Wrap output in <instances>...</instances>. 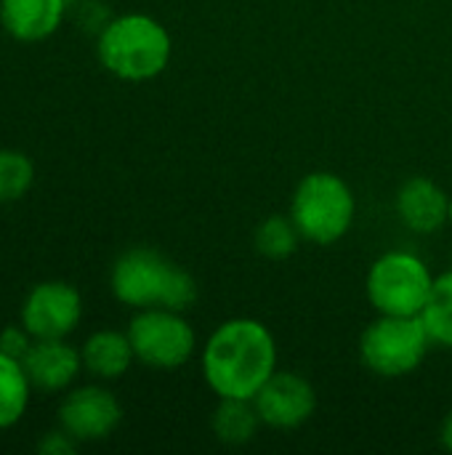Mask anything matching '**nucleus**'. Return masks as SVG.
I'll return each mask as SVG.
<instances>
[{
    "label": "nucleus",
    "instance_id": "obj_1",
    "mask_svg": "<svg viewBox=\"0 0 452 455\" xmlns=\"http://www.w3.org/2000/svg\"><path fill=\"white\" fill-rule=\"evenodd\" d=\"M200 368L218 400H253L277 371V341L261 320L232 317L208 336Z\"/></svg>",
    "mask_w": 452,
    "mask_h": 455
},
{
    "label": "nucleus",
    "instance_id": "obj_2",
    "mask_svg": "<svg viewBox=\"0 0 452 455\" xmlns=\"http://www.w3.org/2000/svg\"><path fill=\"white\" fill-rule=\"evenodd\" d=\"M96 56L109 75L125 83H147L168 69L173 40L155 16L123 13L99 29Z\"/></svg>",
    "mask_w": 452,
    "mask_h": 455
},
{
    "label": "nucleus",
    "instance_id": "obj_3",
    "mask_svg": "<svg viewBox=\"0 0 452 455\" xmlns=\"http://www.w3.org/2000/svg\"><path fill=\"white\" fill-rule=\"evenodd\" d=\"M112 296L131 309L165 307L186 312L197 301L194 277L152 248H131L112 264Z\"/></svg>",
    "mask_w": 452,
    "mask_h": 455
},
{
    "label": "nucleus",
    "instance_id": "obj_4",
    "mask_svg": "<svg viewBox=\"0 0 452 455\" xmlns=\"http://www.w3.org/2000/svg\"><path fill=\"white\" fill-rule=\"evenodd\" d=\"M288 216L306 243L333 245L349 235L357 216V200L338 173L314 171L298 181Z\"/></svg>",
    "mask_w": 452,
    "mask_h": 455
},
{
    "label": "nucleus",
    "instance_id": "obj_5",
    "mask_svg": "<svg viewBox=\"0 0 452 455\" xmlns=\"http://www.w3.org/2000/svg\"><path fill=\"white\" fill-rule=\"evenodd\" d=\"M434 275L429 264L413 251H386L381 253L365 280V293L378 315L418 317L432 296Z\"/></svg>",
    "mask_w": 452,
    "mask_h": 455
},
{
    "label": "nucleus",
    "instance_id": "obj_6",
    "mask_svg": "<svg viewBox=\"0 0 452 455\" xmlns=\"http://www.w3.org/2000/svg\"><path fill=\"white\" fill-rule=\"evenodd\" d=\"M432 347L421 317L378 315L360 339V357L370 373L402 379L424 365Z\"/></svg>",
    "mask_w": 452,
    "mask_h": 455
},
{
    "label": "nucleus",
    "instance_id": "obj_7",
    "mask_svg": "<svg viewBox=\"0 0 452 455\" xmlns=\"http://www.w3.org/2000/svg\"><path fill=\"white\" fill-rule=\"evenodd\" d=\"M128 339L136 363L155 371H178L197 352V333L184 312L149 307L136 309L128 323Z\"/></svg>",
    "mask_w": 452,
    "mask_h": 455
},
{
    "label": "nucleus",
    "instance_id": "obj_8",
    "mask_svg": "<svg viewBox=\"0 0 452 455\" xmlns=\"http://www.w3.org/2000/svg\"><path fill=\"white\" fill-rule=\"evenodd\" d=\"M83 317V296L64 280L35 285L21 304V325L32 339H67Z\"/></svg>",
    "mask_w": 452,
    "mask_h": 455
},
{
    "label": "nucleus",
    "instance_id": "obj_9",
    "mask_svg": "<svg viewBox=\"0 0 452 455\" xmlns=\"http://www.w3.org/2000/svg\"><path fill=\"white\" fill-rule=\"evenodd\" d=\"M120 421H123L120 400L99 384L67 389L59 405V427L67 435H72L77 443L107 440L120 427Z\"/></svg>",
    "mask_w": 452,
    "mask_h": 455
},
{
    "label": "nucleus",
    "instance_id": "obj_10",
    "mask_svg": "<svg viewBox=\"0 0 452 455\" xmlns=\"http://www.w3.org/2000/svg\"><path fill=\"white\" fill-rule=\"evenodd\" d=\"M261 424L269 429L290 432L304 427L317 411L314 387L296 371H274L253 397Z\"/></svg>",
    "mask_w": 452,
    "mask_h": 455
},
{
    "label": "nucleus",
    "instance_id": "obj_11",
    "mask_svg": "<svg viewBox=\"0 0 452 455\" xmlns=\"http://www.w3.org/2000/svg\"><path fill=\"white\" fill-rule=\"evenodd\" d=\"M32 389L43 395L67 392L75 387L83 368V355L67 339H35L21 360Z\"/></svg>",
    "mask_w": 452,
    "mask_h": 455
},
{
    "label": "nucleus",
    "instance_id": "obj_12",
    "mask_svg": "<svg viewBox=\"0 0 452 455\" xmlns=\"http://www.w3.org/2000/svg\"><path fill=\"white\" fill-rule=\"evenodd\" d=\"M397 216L413 235H434L448 224L450 197L426 176L408 179L397 192Z\"/></svg>",
    "mask_w": 452,
    "mask_h": 455
},
{
    "label": "nucleus",
    "instance_id": "obj_13",
    "mask_svg": "<svg viewBox=\"0 0 452 455\" xmlns=\"http://www.w3.org/2000/svg\"><path fill=\"white\" fill-rule=\"evenodd\" d=\"M67 8L69 0H0V24L13 40L40 43L61 27Z\"/></svg>",
    "mask_w": 452,
    "mask_h": 455
},
{
    "label": "nucleus",
    "instance_id": "obj_14",
    "mask_svg": "<svg viewBox=\"0 0 452 455\" xmlns=\"http://www.w3.org/2000/svg\"><path fill=\"white\" fill-rule=\"evenodd\" d=\"M80 355H83V368L99 381L123 379L131 371V365L136 363L128 331L123 333V331H112V328H101V331L91 333L83 341Z\"/></svg>",
    "mask_w": 452,
    "mask_h": 455
},
{
    "label": "nucleus",
    "instance_id": "obj_15",
    "mask_svg": "<svg viewBox=\"0 0 452 455\" xmlns=\"http://www.w3.org/2000/svg\"><path fill=\"white\" fill-rule=\"evenodd\" d=\"M261 416L253 400H218L210 429L224 445H245L261 429Z\"/></svg>",
    "mask_w": 452,
    "mask_h": 455
},
{
    "label": "nucleus",
    "instance_id": "obj_16",
    "mask_svg": "<svg viewBox=\"0 0 452 455\" xmlns=\"http://www.w3.org/2000/svg\"><path fill=\"white\" fill-rule=\"evenodd\" d=\"M32 384L21 360L0 352V432L16 427L29 405Z\"/></svg>",
    "mask_w": 452,
    "mask_h": 455
},
{
    "label": "nucleus",
    "instance_id": "obj_17",
    "mask_svg": "<svg viewBox=\"0 0 452 455\" xmlns=\"http://www.w3.org/2000/svg\"><path fill=\"white\" fill-rule=\"evenodd\" d=\"M418 317L434 347L452 349V269L434 280L432 296Z\"/></svg>",
    "mask_w": 452,
    "mask_h": 455
},
{
    "label": "nucleus",
    "instance_id": "obj_18",
    "mask_svg": "<svg viewBox=\"0 0 452 455\" xmlns=\"http://www.w3.org/2000/svg\"><path fill=\"white\" fill-rule=\"evenodd\" d=\"M304 237L296 229L293 219L290 216H282V213H274V216L264 219L258 224V229H256V251L264 259H272V261L290 259L298 251V243Z\"/></svg>",
    "mask_w": 452,
    "mask_h": 455
},
{
    "label": "nucleus",
    "instance_id": "obj_19",
    "mask_svg": "<svg viewBox=\"0 0 452 455\" xmlns=\"http://www.w3.org/2000/svg\"><path fill=\"white\" fill-rule=\"evenodd\" d=\"M35 184V165L19 149H0V205L21 200Z\"/></svg>",
    "mask_w": 452,
    "mask_h": 455
},
{
    "label": "nucleus",
    "instance_id": "obj_20",
    "mask_svg": "<svg viewBox=\"0 0 452 455\" xmlns=\"http://www.w3.org/2000/svg\"><path fill=\"white\" fill-rule=\"evenodd\" d=\"M32 344H35V339L24 325H8L0 333V352H5L8 357L24 360V355L29 352Z\"/></svg>",
    "mask_w": 452,
    "mask_h": 455
},
{
    "label": "nucleus",
    "instance_id": "obj_21",
    "mask_svg": "<svg viewBox=\"0 0 452 455\" xmlns=\"http://www.w3.org/2000/svg\"><path fill=\"white\" fill-rule=\"evenodd\" d=\"M77 440L72 437V435H67L64 429H59V432H48L43 440H40V445H37V451L43 455H72L77 451Z\"/></svg>",
    "mask_w": 452,
    "mask_h": 455
},
{
    "label": "nucleus",
    "instance_id": "obj_22",
    "mask_svg": "<svg viewBox=\"0 0 452 455\" xmlns=\"http://www.w3.org/2000/svg\"><path fill=\"white\" fill-rule=\"evenodd\" d=\"M440 440H442V445H445V451H450V453H452V411H450V416L445 419V424H442V432H440Z\"/></svg>",
    "mask_w": 452,
    "mask_h": 455
},
{
    "label": "nucleus",
    "instance_id": "obj_23",
    "mask_svg": "<svg viewBox=\"0 0 452 455\" xmlns=\"http://www.w3.org/2000/svg\"><path fill=\"white\" fill-rule=\"evenodd\" d=\"M448 224L452 227V197H450V211H448Z\"/></svg>",
    "mask_w": 452,
    "mask_h": 455
}]
</instances>
